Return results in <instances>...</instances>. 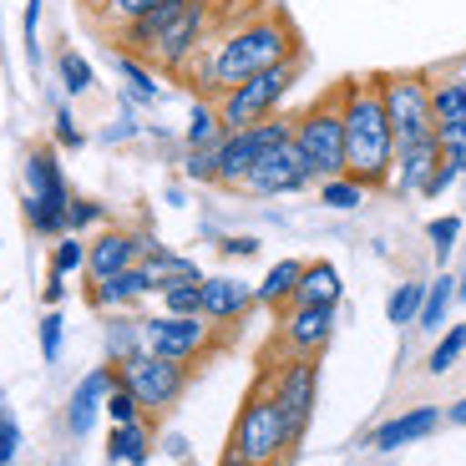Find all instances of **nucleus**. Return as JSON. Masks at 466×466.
Returning a JSON list of instances; mask_svg holds the SVG:
<instances>
[{
    "label": "nucleus",
    "instance_id": "14",
    "mask_svg": "<svg viewBox=\"0 0 466 466\" xmlns=\"http://www.w3.org/2000/svg\"><path fill=\"white\" fill-rule=\"evenodd\" d=\"M436 163H441V142L436 137L396 142V163H390V177H385L380 193H390V198H420V187L436 173Z\"/></svg>",
    "mask_w": 466,
    "mask_h": 466
},
{
    "label": "nucleus",
    "instance_id": "27",
    "mask_svg": "<svg viewBox=\"0 0 466 466\" xmlns=\"http://www.w3.org/2000/svg\"><path fill=\"white\" fill-rule=\"evenodd\" d=\"M370 193H375V187H365L360 177H350V173H339V177H325V183H315V198L325 203L329 213H360L365 203H370Z\"/></svg>",
    "mask_w": 466,
    "mask_h": 466
},
{
    "label": "nucleus",
    "instance_id": "9",
    "mask_svg": "<svg viewBox=\"0 0 466 466\" xmlns=\"http://www.w3.org/2000/svg\"><path fill=\"white\" fill-rule=\"evenodd\" d=\"M218 345V325H208L203 315H142V350L163 355L177 365H198L208 350Z\"/></svg>",
    "mask_w": 466,
    "mask_h": 466
},
{
    "label": "nucleus",
    "instance_id": "48",
    "mask_svg": "<svg viewBox=\"0 0 466 466\" xmlns=\"http://www.w3.org/2000/svg\"><path fill=\"white\" fill-rule=\"evenodd\" d=\"M456 177H461V173H456V167H451V163H446V157H441V163H436V173L426 177V187H420V198H436V193H446V187H451Z\"/></svg>",
    "mask_w": 466,
    "mask_h": 466
},
{
    "label": "nucleus",
    "instance_id": "22",
    "mask_svg": "<svg viewBox=\"0 0 466 466\" xmlns=\"http://www.w3.org/2000/svg\"><path fill=\"white\" fill-rule=\"evenodd\" d=\"M112 61H116V76L127 82V96L137 106H157V102H163V82H157V66H152V61L132 56V51H122V46H112Z\"/></svg>",
    "mask_w": 466,
    "mask_h": 466
},
{
    "label": "nucleus",
    "instance_id": "52",
    "mask_svg": "<svg viewBox=\"0 0 466 466\" xmlns=\"http://www.w3.org/2000/svg\"><path fill=\"white\" fill-rule=\"evenodd\" d=\"M456 304H466V268L456 274Z\"/></svg>",
    "mask_w": 466,
    "mask_h": 466
},
{
    "label": "nucleus",
    "instance_id": "6",
    "mask_svg": "<svg viewBox=\"0 0 466 466\" xmlns=\"http://www.w3.org/2000/svg\"><path fill=\"white\" fill-rule=\"evenodd\" d=\"M284 142H294V116L289 112H274L268 122H254V127L223 132V142L213 147V167H218V183L213 187H238L268 152L284 147Z\"/></svg>",
    "mask_w": 466,
    "mask_h": 466
},
{
    "label": "nucleus",
    "instance_id": "54",
    "mask_svg": "<svg viewBox=\"0 0 466 466\" xmlns=\"http://www.w3.org/2000/svg\"><path fill=\"white\" fill-rule=\"evenodd\" d=\"M92 5H96V0H92Z\"/></svg>",
    "mask_w": 466,
    "mask_h": 466
},
{
    "label": "nucleus",
    "instance_id": "53",
    "mask_svg": "<svg viewBox=\"0 0 466 466\" xmlns=\"http://www.w3.org/2000/svg\"><path fill=\"white\" fill-rule=\"evenodd\" d=\"M274 466H289V461H274Z\"/></svg>",
    "mask_w": 466,
    "mask_h": 466
},
{
    "label": "nucleus",
    "instance_id": "26",
    "mask_svg": "<svg viewBox=\"0 0 466 466\" xmlns=\"http://www.w3.org/2000/svg\"><path fill=\"white\" fill-rule=\"evenodd\" d=\"M451 304H456V274H436V279L426 284V304H420L416 325L426 329V335H441V329L451 325Z\"/></svg>",
    "mask_w": 466,
    "mask_h": 466
},
{
    "label": "nucleus",
    "instance_id": "46",
    "mask_svg": "<svg viewBox=\"0 0 466 466\" xmlns=\"http://www.w3.org/2000/svg\"><path fill=\"white\" fill-rule=\"evenodd\" d=\"M218 254L223 258H254L258 254V238H254V233H228V238H218Z\"/></svg>",
    "mask_w": 466,
    "mask_h": 466
},
{
    "label": "nucleus",
    "instance_id": "11",
    "mask_svg": "<svg viewBox=\"0 0 466 466\" xmlns=\"http://www.w3.org/2000/svg\"><path fill=\"white\" fill-rule=\"evenodd\" d=\"M268 390H274V400L284 406V416H289L294 431H309V420H315V400H319V355H289V360L279 365V370L268 375Z\"/></svg>",
    "mask_w": 466,
    "mask_h": 466
},
{
    "label": "nucleus",
    "instance_id": "32",
    "mask_svg": "<svg viewBox=\"0 0 466 466\" xmlns=\"http://www.w3.org/2000/svg\"><path fill=\"white\" fill-rule=\"evenodd\" d=\"M56 76H61V92H66V96H86V92L96 86L92 61H86L76 46H61V51H56Z\"/></svg>",
    "mask_w": 466,
    "mask_h": 466
},
{
    "label": "nucleus",
    "instance_id": "38",
    "mask_svg": "<svg viewBox=\"0 0 466 466\" xmlns=\"http://www.w3.org/2000/svg\"><path fill=\"white\" fill-rule=\"evenodd\" d=\"M102 416L112 420V426H132V420H142L147 410H142V400L132 396V385L116 380V385H112V396H106V406H102Z\"/></svg>",
    "mask_w": 466,
    "mask_h": 466
},
{
    "label": "nucleus",
    "instance_id": "49",
    "mask_svg": "<svg viewBox=\"0 0 466 466\" xmlns=\"http://www.w3.org/2000/svg\"><path fill=\"white\" fill-rule=\"evenodd\" d=\"M41 299H46L51 309H56V304L66 299V279H61V274H51V279H46V289H41Z\"/></svg>",
    "mask_w": 466,
    "mask_h": 466
},
{
    "label": "nucleus",
    "instance_id": "33",
    "mask_svg": "<svg viewBox=\"0 0 466 466\" xmlns=\"http://www.w3.org/2000/svg\"><path fill=\"white\" fill-rule=\"evenodd\" d=\"M431 112H436V127H441V122H461L466 116V76H436L431 82Z\"/></svg>",
    "mask_w": 466,
    "mask_h": 466
},
{
    "label": "nucleus",
    "instance_id": "15",
    "mask_svg": "<svg viewBox=\"0 0 466 466\" xmlns=\"http://www.w3.org/2000/svg\"><path fill=\"white\" fill-rule=\"evenodd\" d=\"M441 420H446V406H406V410H396V416H385L380 426L365 436V446H370V451L420 446L426 436H436V426H441Z\"/></svg>",
    "mask_w": 466,
    "mask_h": 466
},
{
    "label": "nucleus",
    "instance_id": "36",
    "mask_svg": "<svg viewBox=\"0 0 466 466\" xmlns=\"http://www.w3.org/2000/svg\"><path fill=\"white\" fill-rule=\"evenodd\" d=\"M51 274L71 279V274H86V238L82 233H61L51 244Z\"/></svg>",
    "mask_w": 466,
    "mask_h": 466
},
{
    "label": "nucleus",
    "instance_id": "23",
    "mask_svg": "<svg viewBox=\"0 0 466 466\" xmlns=\"http://www.w3.org/2000/svg\"><path fill=\"white\" fill-rule=\"evenodd\" d=\"M152 426L147 420H132V426H112L106 436V466H147L152 461Z\"/></svg>",
    "mask_w": 466,
    "mask_h": 466
},
{
    "label": "nucleus",
    "instance_id": "31",
    "mask_svg": "<svg viewBox=\"0 0 466 466\" xmlns=\"http://www.w3.org/2000/svg\"><path fill=\"white\" fill-rule=\"evenodd\" d=\"M466 360V325H446L436 345L426 350V375H451Z\"/></svg>",
    "mask_w": 466,
    "mask_h": 466
},
{
    "label": "nucleus",
    "instance_id": "37",
    "mask_svg": "<svg viewBox=\"0 0 466 466\" xmlns=\"http://www.w3.org/2000/svg\"><path fill=\"white\" fill-rule=\"evenodd\" d=\"M152 5H163V0H96V21H102V25H112V31H122L127 21L147 15Z\"/></svg>",
    "mask_w": 466,
    "mask_h": 466
},
{
    "label": "nucleus",
    "instance_id": "10",
    "mask_svg": "<svg viewBox=\"0 0 466 466\" xmlns=\"http://www.w3.org/2000/svg\"><path fill=\"white\" fill-rule=\"evenodd\" d=\"M116 375H122V385H132V396L142 400V410H147V416H163V410H173L177 400H183L193 365H177V360L152 355V350H137L132 360L116 365Z\"/></svg>",
    "mask_w": 466,
    "mask_h": 466
},
{
    "label": "nucleus",
    "instance_id": "20",
    "mask_svg": "<svg viewBox=\"0 0 466 466\" xmlns=\"http://www.w3.org/2000/svg\"><path fill=\"white\" fill-rule=\"evenodd\" d=\"M25 193L41 198V203H51V208H71L76 193H71L66 173H61L56 147H31V152H25Z\"/></svg>",
    "mask_w": 466,
    "mask_h": 466
},
{
    "label": "nucleus",
    "instance_id": "4",
    "mask_svg": "<svg viewBox=\"0 0 466 466\" xmlns=\"http://www.w3.org/2000/svg\"><path fill=\"white\" fill-rule=\"evenodd\" d=\"M294 147H299V157L315 183L345 173V116H339L335 86L325 96H315L304 112H294Z\"/></svg>",
    "mask_w": 466,
    "mask_h": 466
},
{
    "label": "nucleus",
    "instance_id": "5",
    "mask_svg": "<svg viewBox=\"0 0 466 466\" xmlns=\"http://www.w3.org/2000/svg\"><path fill=\"white\" fill-rule=\"evenodd\" d=\"M299 71H304V56H289V61H279V66H268V71H258V76H248V82L228 86V92L218 96L223 132L254 127V122H268L274 112H284V96L294 92Z\"/></svg>",
    "mask_w": 466,
    "mask_h": 466
},
{
    "label": "nucleus",
    "instance_id": "18",
    "mask_svg": "<svg viewBox=\"0 0 466 466\" xmlns=\"http://www.w3.org/2000/svg\"><path fill=\"white\" fill-rule=\"evenodd\" d=\"M122 380L116 375V365H96L92 375H82L76 380V390L66 396V436H92V426H96V416H102V406H106V396H112V385Z\"/></svg>",
    "mask_w": 466,
    "mask_h": 466
},
{
    "label": "nucleus",
    "instance_id": "13",
    "mask_svg": "<svg viewBox=\"0 0 466 466\" xmlns=\"http://www.w3.org/2000/svg\"><path fill=\"white\" fill-rule=\"evenodd\" d=\"M335 325H339V309L294 299L279 319V345L289 350V355H319V350L335 339Z\"/></svg>",
    "mask_w": 466,
    "mask_h": 466
},
{
    "label": "nucleus",
    "instance_id": "3",
    "mask_svg": "<svg viewBox=\"0 0 466 466\" xmlns=\"http://www.w3.org/2000/svg\"><path fill=\"white\" fill-rule=\"evenodd\" d=\"M299 441L304 436L289 426V416H284V406L274 400V390H268V385L248 390L244 406H238V416H233L228 451L244 466H274V461H289Z\"/></svg>",
    "mask_w": 466,
    "mask_h": 466
},
{
    "label": "nucleus",
    "instance_id": "40",
    "mask_svg": "<svg viewBox=\"0 0 466 466\" xmlns=\"http://www.w3.org/2000/svg\"><path fill=\"white\" fill-rule=\"evenodd\" d=\"M86 228H106V208L96 198H71V208H66V233H82L86 238Z\"/></svg>",
    "mask_w": 466,
    "mask_h": 466
},
{
    "label": "nucleus",
    "instance_id": "44",
    "mask_svg": "<svg viewBox=\"0 0 466 466\" xmlns=\"http://www.w3.org/2000/svg\"><path fill=\"white\" fill-rule=\"evenodd\" d=\"M183 173H187V183H218V167H213V152H198V147H187V157H183Z\"/></svg>",
    "mask_w": 466,
    "mask_h": 466
},
{
    "label": "nucleus",
    "instance_id": "43",
    "mask_svg": "<svg viewBox=\"0 0 466 466\" xmlns=\"http://www.w3.org/2000/svg\"><path fill=\"white\" fill-rule=\"evenodd\" d=\"M51 137H56V147H71V152H76V147L86 142V132L76 127V116H71V106H66V102H61V106H56V116H51Z\"/></svg>",
    "mask_w": 466,
    "mask_h": 466
},
{
    "label": "nucleus",
    "instance_id": "25",
    "mask_svg": "<svg viewBox=\"0 0 466 466\" xmlns=\"http://www.w3.org/2000/svg\"><path fill=\"white\" fill-rule=\"evenodd\" d=\"M218 142H223V116H218V102H213V96H193V106H187V127H183V147L213 152Z\"/></svg>",
    "mask_w": 466,
    "mask_h": 466
},
{
    "label": "nucleus",
    "instance_id": "45",
    "mask_svg": "<svg viewBox=\"0 0 466 466\" xmlns=\"http://www.w3.org/2000/svg\"><path fill=\"white\" fill-rule=\"evenodd\" d=\"M15 456H21V426L0 410V466H15Z\"/></svg>",
    "mask_w": 466,
    "mask_h": 466
},
{
    "label": "nucleus",
    "instance_id": "12",
    "mask_svg": "<svg viewBox=\"0 0 466 466\" xmlns=\"http://www.w3.org/2000/svg\"><path fill=\"white\" fill-rule=\"evenodd\" d=\"M309 183H315V177H309V167H304L299 147L284 142V147H274L264 163L238 183V193H248V198H284V193H304Z\"/></svg>",
    "mask_w": 466,
    "mask_h": 466
},
{
    "label": "nucleus",
    "instance_id": "16",
    "mask_svg": "<svg viewBox=\"0 0 466 466\" xmlns=\"http://www.w3.org/2000/svg\"><path fill=\"white\" fill-rule=\"evenodd\" d=\"M142 238L147 233H132V228H102L96 238H86V279H112L122 268L142 264Z\"/></svg>",
    "mask_w": 466,
    "mask_h": 466
},
{
    "label": "nucleus",
    "instance_id": "30",
    "mask_svg": "<svg viewBox=\"0 0 466 466\" xmlns=\"http://www.w3.org/2000/svg\"><path fill=\"white\" fill-rule=\"evenodd\" d=\"M163 315H203V274H187V279H167L157 289Z\"/></svg>",
    "mask_w": 466,
    "mask_h": 466
},
{
    "label": "nucleus",
    "instance_id": "28",
    "mask_svg": "<svg viewBox=\"0 0 466 466\" xmlns=\"http://www.w3.org/2000/svg\"><path fill=\"white\" fill-rule=\"evenodd\" d=\"M142 268H147L152 279H157V289H163L167 279H187V274H203L198 264L187 254H173L167 244H157V238H142Z\"/></svg>",
    "mask_w": 466,
    "mask_h": 466
},
{
    "label": "nucleus",
    "instance_id": "39",
    "mask_svg": "<svg viewBox=\"0 0 466 466\" xmlns=\"http://www.w3.org/2000/svg\"><path fill=\"white\" fill-rule=\"evenodd\" d=\"M456 238H461V218H456V213H441V218L426 223V244H431V254L441 258V264L456 254Z\"/></svg>",
    "mask_w": 466,
    "mask_h": 466
},
{
    "label": "nucleus",
    "instance_id": "17",
    "mask_svg": "<svg viewBox=\"0 0 466 466\" xmlns=\"http://www.w3.org/2000/svg\"><path fill=\"white\" fill-rule=\"evenodd\" d=\"M86 299L102 309V315H132L137 304L157 299V279H152L142 264L122 268V274H112V279H96L92 289H86Z\"/></svg>",
    "mask_w": 466,
    "mask_h": 466
},
{
    "label": "nucleus",
    "instance_id": "41",
    "mask_svg": "<svg viewBox=\"0 0 466 466\" xmlns=\"http://www.w3.org/2000/svg\"><path fill=\"white\" fill-rule=\"evenodd\" d=\"M436 142H441V157L456 167V173H466V116L461 122H441L436 127Z\"/></svg>",
    "mask_w": 466,
    "mask_h": 466
},
{
    "label": "nucleus",
    "instance_id": "1",
    "mask_svg": "<svg viewBox=\"0 0 466 466\" xmlns=\"http://www.w3.org/2000/svg\"><path fill=\"white\" fill-rule=\"evenodd\" d=\"M289 56H304L294 21L284 11H258V15H248V21L223 25L208 46L198 51V61L187 66V82H193L198 96H213V102H218L228 86L248 82V76L279 66V61H289Z\"/></svg>",
    "mask_w": 466,
    "mask_h": 466
},
{
    "label": "nucleus",
    "instance_id": "50",
    "mask_svg": "<svg viewBox=\"0 0 466 466\" xmlns=\"http://www.w3.org/2000/svg\"><path fill=\"white\" fill-rule=\"evenodd\" d=\"M446 420H451V426H466V396H461V400H451V406H446Z\"/></svg>",
    "mask_w": 466,
    "mask_h": 466
},
{
    "label": "nucleus",
    "instance_id": "8",
    "mask_svg": "<svg viewBox=\"0 0 466 466\" xmlns=\"http://www.w3.org/2000/svg\"><path fill=\"white\" fill-rule=\"evenodd\" d=\"M213 11H218V0H187L183 11L173 15V25L152 41V51H147L152 66L167 71V76H187L198 51L213 41Z\"/></svg>",
    "mask_w": 466,
    "mask_h": 466
},
{
    "label": "nucleus",
    "instance_id": "19",
    "mask_svg": "<svg viewBox=\"0 0 466 466\" xmlns=\"http://www.w3.org/2000/svg\"><path fill=\"white\" fill-rule=\"evenodd\" d=\"M254 284L238 274H203V319L208 325H238L254 309Z\"/></svg>",
    "mask_w": 466,
    "mask_h": 466
},
{
    "label": "nucleus",
    "instance_id": "21",
    "mask_svg": "<svg viewBox=\"0 0 466 466\" xmlns=\"http://www.w3.org/2000/svg\"><path fill=\"white\" fill-rule=\"evenodd\" d=\"M294 299H299V304H325V309H339V299H345V279H339V264H335V258H309Z\"/></svg>",
    "mask_w": 466,
    "mask_h": 466
},
{
    "label": "nucleus",
    "instance_id": "34",
    "mask_svg": "<svg viewBox=\"0 0 466 466\" xmlns=\"http://www.w3.org/2000/svg\"><path fill=\"white\" fill-rule=\"evenodd\" d=\"M420 304H426V284L406 279V284L390 289V299H385V319H390L396 329H406V325H416V319H420Z\"/></svg>",
    "mask_w": 466,
    "mask_h": 466
},
{
    "label": "nucleus",
    "instance_id": "24",
    "mask_svg": "<svg viewBox=\"0 0 466 466\" xmlns=\"http://www.w3.org/2000/svg\"><path fill=\"white\" fill-rule=\"evenodd\" d=\"M299 279H304V258H279V264H268V274L254 284V299L268 304V309H289L294 294H299Z\"/></svg>",
    "mask_w": 466,
    "mask_h": 466
},
{
    "label": "nucleus",
    "instance_id": "42",
    "mask_svg": "<svg viewBox=\"0 0 466 466\" xmlns=\"http://www.w3.org/2000/svg\"><path fill=\"white\" fill-rule=\"evenodd\" d=\"M61 339H66V319H61L56 309H46V315H41V360L46 365L61 360Z\"/></svg>",
    "mask_w": 466,
    "mask_h": 466
},
{
    "label": "nucleus",
    "instance_id": "7",
    "mask_svg": "<svg viewBox=\"0 0 466 466\" xmlns=\"http://www.w3.org/2000/svg\"><path fill=\"white\" fill-rule=\"evenodd\" d=\"M385 102V116L396 127V142L436 137V112H431V76L426 71H380L370 76Z\"/></svg>",
    "mask_w": 466,
    "mask_h": 466
},
{
    "label": "nucleus",
    "instance_id": "51",
    "mask_svg": "<svg viewBox=\"0 0 466 466\" xmlns=\"http://www.w3.org/2000/svg\"><path fill=\"white\" fill-rule=\"evenodd\" d=\"M167 456H177V461H187L193 451H187V441H183V436H167Z\"/></svg>",
    "mask_w": 466,
    "mask_h": 466
},
{
    "label": "nucleus",
    "instance_id": "47",
    "mask_svg": "<svg viewBox=\"0 0 466 466\" xmlns=\"http://www.w3.org/2000/svg\"><path fill=\"white\" fill-rule=\"evenodd\" d=\"M35 25H41V0H25V15H21L25 56H31V61H41V46H35Z\"/></svg>",
    "mask_w": 466,
    "mask_h": 466
},
{
    "label": "nucleus",
    "instance_id": "35",
    "mask_svg": "<svg viewBox=\"0 0 466 466\" xmlns=\"http://www.w3.org/2000/svg\"><path fill=\"white\" fill-rule=\"evenodd\" d=\"M21 218L31 233H41V238H61L66 233V208H51V203L31 198V193H21Z\"/></svg>",
    "mask_w": 466,
    "mask_h": 466
},
{
    "label": "nucleus",
    "instance_id": "2",
    "mask_svg": "<svg viewBox=\"0 0 466 466\" xmlns=\"http://www.w3.org/2000/svg\"><path fill=\"white\" fill-rule=\"evenodd\" d=\"M335 96L339 116H345V173L380 193L390 163H396V127L385 116L380 92L370 76H345V82H335Z\"/></svg>",
    "mask_w": 466,
    "mask_h": 466
},
{
    "label": "nucleus",
    "instance_id": "29",
    "mask_svg": "<svg viewBox=\"0 0 466 466\" xmlns=\"http://www.w3.org/2000/svg\"><path fill=\"white\" fill-rule=\"evenodd\" d=\"M142 350V315H106V365H122Z\"/></svg>",
    "mask_w": 466,
    "mask_h": 466
}]
</instances>
